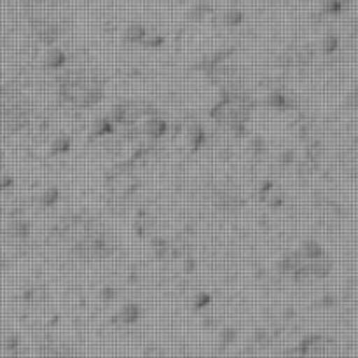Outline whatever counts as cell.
<instances>
[{"label":"cell","instance_id":"cell-1","mask_svg":"<svg viewBox=\"0 0 358 358\" xmlns=\"http://www.w3.org/2000/svg\"><path fill=\"white\" fill-rule=\"evenodd\" d=\"M56 236L73 255L80 259L105 257L114 248L110 234L86 217L66 219L58 226Z\"/></svg>","mask_w":358,"mask_h":358},{"label":"cell","instance_id":"cell-2","mask_svg":"<svg viewBox=\"0 0 358 358\" xmlns=\"http://www.w3.org/2000/svg\"><path fill=\"white\" fill-rule=\"evenodd\" d=\"M23 13L38 41L55 44L72 27L69 0H24Z\"/></svg>","mask_w":358,"mask_h":358},{"label":"cell","instance_id":"cell-3","mask_svg":"<svg viewBox=\"0 0 358 358\" xmlns=\"http://www.w3.org/2000/svg\"><path fill=\"white\" fill-rule=\"evenodd\" d=\"M56 86L59 98L76 108L94 107L105 93L103 77L90 66H70L63 70Z\"/></svg>","mask_w":358,"mask_h":358},{"label":"cell","instance_id":"cell-4","mask_svg":"<svg viewBox=\"0 0 358 358\" xmlns=\"http://www.w3.org/2000/svg\"><path fill=\"white\" fill-rule=\"evenodd\" d=\"M255 100L241 87L220 91L219 100L210 110V119L231 133H243L255 110Z\"/></svg>","mask_w":358,"mask_h":358},{"label":"cell","instance_id":"cell-5","mask_svg":"<svg viewBox=\"0 0 358 358\" xmlns=\"http://www.w3.org/2000/svg\"><path fill=\"white\" fill-rule=\"evenodd\" d=\"M34 115V103L27 93L14 86H0V133L14 135L27 128Z\"/></svg>","mask_w":358,"mask_h":358},{"label":"cell","instance_id":"cell-6","mask_svg":"<svg viewBox=\"0 0 358 358\" xmlns=\"http://www.w3.org/2000/svg\"><path fill=\"white\" fill-rule=\"evenodd\" d=\"M280 271L294 280L318 278L331 271V261L322 248L315 247V245H306L301 250L283 257L280 262Z\"/></svg>","mask_w":358,"mask_h":358},{"label":"cell","instance_id":"cell-7","mask_svg":"<svg viewBox=\"0 0 358 358\" xmlns=\"http://www.w3.org/2000/svg\"><path fill=\"white\" fill-rule=\"evenodd\" d=\"M208 77L220 91L241 87V73L238 65L227 59V56H220L217 62L208 66Z\"/></svg>","mask_w":358,"mask_h":358},{"label":"cell","instance_id":"cell-8","mask_svg":"<svg viewBox=\"0 0 358 358\" xmlns=\"http://www.w3.org/2000/svg\"><path fill=\"white\" fill-rule=\"evenodd\" d=\"M334 350V341L327 336H310L299 345L301 355H325Z\"/></svg>","mask_w":358,"mask_h":358}]
</instances>
